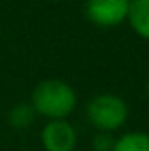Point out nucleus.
<instances>
[{
  "label": "nucleus",
  "instance_id": "obj_4",
  "mask_svg": "<svg viewBox=\"0 0 149 151\" xmlns=\"http://www.w3.org/2000/svg\"><path fill=\"white\" fill-rule=\"evenodd\" d=\"M40 142L46 151H74L77 130L67 119L48 121L40 130Z\"/></svg>",
  "mask_w": 149,
  "mask_h": 151
},
{
  "label": "nucleus",
  "instance_id": "obj_8",
  "mask_svg": "<svg viewBox=\"0 0 149 151\" xmlns=\"http://www.w3.org/2000/svg\"><path fill=\"white\" fill-rule=\"evenodd\" d=\"M113 144H115V138H113V134H107V132H97L92 138L94 151H111Z\"/></svg>",
  "mask_w": 149,
  "mask_h": 151
},
{
  "label": "nucleus",
  "instance_id": "obj_2",
  "mask_svg": "<svg viewBox=\"0 0 149 151\" xmlns=\"http://www.w3.org/2000/svg\"><path fill=\"white\" fill-rule=\"evenodd\" d=\"M128 103L120 96L111 92H101L90 98L86 103V117L88 122L97 130V132H107L113 134L120 130L128 121Z\"/></svg>",
  "mask_w": 149,
  "mask_h": 151
},
{
  "label": "nucleus",
  "instance_id": "obj_3",
  "mask_svg": "<svg viewBox=\"0 0 149 151\" xmlns=\"http://www.w3.org/2000/svg\"><path fill=\"white\" fill-rule=\"evenodd\" d=\"M130 0H86L84 14L96 27H117L126 21Z\"/></svg>",
  "mask_w": 149,
  "mask_h": 151
},
{
  "label": "nucleus",
  "instance_id": "obj_1",
  "mask_svg": "<svg viewBox=\"0 0 149 151\" xmlns=\"http://www.w3.org/2000/svg\"><path fill=\"white\" fill-rule=\"evenodd\" d=\"M31 107L48 121H61L77 109L78 96L69 82L61 78H44L33 88Z\"/></svg>",
  "mask_w": 149,
  "mask_h": 151
},
{
  "label": "nucleus",
  "instance_id": "obj_7",
  "mask_svg": "<svg viewBox=\"0 0 149 151\" xmlns=\"http://www.w3.org/2000/svg\"><path fill=\"white\" fill-rule=\"evenodd\" d=\"M34 115L37 113L33 111L31 103H19V105L11 107L8 119H10V124L14 126V128H27V126L34 121Z\"/></svg>",
  "mask_w": 149,
  "mask_h": 151
},
{
  "label": "nucleus",
  "instance_id": "obj_5",
  "mask_svg": "<svg viewBox=\"0 0 149 151\" xmlns=\"http://www.w3.org/2000/svg\"><path fill=\"white\" fill-rule=\"evenodd\" d=\"M126 21L140 38L149 40V0H130Z\"/></svg>",
  "mask_w": 149,
  "mask_h": 151
},
{
  "label": "nucleus",
  "instance_id": "obj_6",
  "mask_svg": "<svg viewBox=\"0 0 149 151\" xmlns=\"http://www.w3.org/2000/svg\"><path fill=\"white\" fill-rule=\"evenodd\" d=\"M111 151H149V134L142 130L124 132L122 136L115 138Z\"/></svg>",
  "mask_w": 149,
  "mask_h": 151
},
{
  "label": "nucleus",
  "instance_id": "obj_9",
  "mask_svg": "<svg viewBox=\"0 0 149 151\" xmlns=\"http://www.w3.org/2000/svg\"><path fill=\"white\" fill-rule=\"evenodd\" d=\"M145 96H147V100H149V78H147V82H145Z\"/></svg>",
  "mask_w": 149,
  "mask_h": 151
}]
</instances>
